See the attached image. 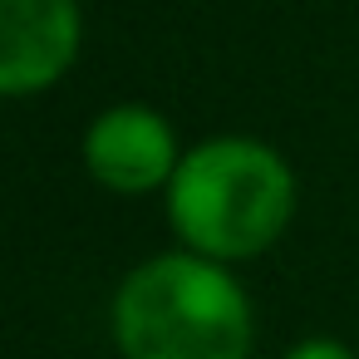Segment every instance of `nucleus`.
<instances>
[{
    "label": "nucleus",
    "mask_w": 359,
    "mask_h": 359,
    "mask_svg": "<svg viewBox=\"0 0 359 359\" xmlns=\"http://www.w3.org/2000/svg\"><path fill=\"white\" fill-rule=\"evenodd\" d=\"M114 344L123 359H251L256 315L222 261L168 251L123 276Z\"/></svg>",
    "instance_id": "1"
},
{
    "label": "nucleus",
    "mask_w": 359,
    "mask_h": 359,
    "mask_svg": "<svg viewBox=\"0 0 359 359\" xmlns=\"http://www.w3.org/2000/svg\"><path fill=\"white\" fill-rule=\"evenodd\" d=\"M295 217V177L261 138H207L182 153L168 182V222L182 251L207 261H251L280 241Z\"/></svg>",
    "instance_id": "2"
},
{
    "label": "nucleus",
    "mask_w": 359,
    "mask_h": 359,
    "mask_svg": "<svg viewBox=\"0 0 359 359\" xmlns=\"http://www.w3.org/2000/svg\"><path fill=\"white\" fill-rule=\"evenodd\" d=\"M182 153L172 138V123L148 104H114L104 109L84 133V168L99 187L143 197L153 187H168Z\"/></svg>",
    "instance_id": "3"
},
{
    "label": "nucleus",
    "mask_w": 359,
    "mask_h": 359,
    "mask_svg": "<svg viewBox=\"0 0 359 359\" xmlns=\"http://www.w3.org/2000/svg\"><path fill=\"white\" fill-rule=\"evenodd\" d=\"M79 35V0H0V99H25L65 79Z\"/></svg>",
    "instance_id": "4"
},
{
    "label": "nucleus",
    "mask_w": 359,
    "mask_h": 359,
    "mask_svg": "<svg viewBox=\"0 0 359 359\" xmlns=\"http://www.w3.org/2000/svg\"><path fill=\"white\" fill-rule=\"evenodd\" d=\"M280 359H354V349L339 344V339H300V344L285 349Z\"/></svg>",
    "instance_id": "5"
}]
</instances>
